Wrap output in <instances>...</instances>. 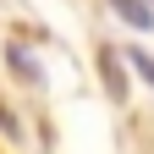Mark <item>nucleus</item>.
<instances>
[{
  "label": "nucleus",
  "instance_id": "1",
  "mask_svg": "<svg viewBox=\"0 0 154 154\" xmlns=\"http://www.w3.org/2000/svg\"><path fill=\"white\" fill-rule=\"evenodd\" d=\"M110 6L121 11V22H127V28H138V33L154 28V0H110Z\"/></svg>",
  "mask_w": 154,
  "mask_h": 154
},
{
  "label": "nucleus",
  "instance_id": "2",
  "mask_svg": "<svg viewBox=\"0 0 154 154\" xmlns=\"http://www.w3.org/2000/svg\"><path fill=\"white\" fill-rule=\"evenodd\" d=\"M127 66H132V72H138L143 83L154 88V55H143V50H132V55H127Z\"/></svg>",
  "mask_w": 154,
  "mask_h": 154
}]
</instances>
